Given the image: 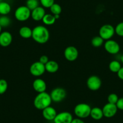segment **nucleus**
<instances>
[{
	"mask_svg": "<svg viewBox=\"0 0 123 123\" xmlns=\"http://www.w3.org/2000/svg\"><path fill=\"white\" fill-rule=\"evenodd\" d=\"M118 99H119L118 96L117 94H115V93H112V94H109L108 97H107V101H108V103L111 104L116 105Z\"/></svg>",
	"mask_w": 123,
	"mask_h": 123,
	"instance_id": "29",
	"label": "nucleus"
},
{
	"mask_svg": "<svg viewBox=\"0 0 123 123\" xmlns=\"http://www.w3.org/2000/svg\"><path fill=\"white\" fill-rule=\"evenodd\" d=\"M39 0H27L25 6L31 11H32L33 10L39 6Z\"/></svg>",
	"mask_w": 123,
	"mask_h": 123,
	"instance_id": "25",
	"label": "nucleus"
},
{
	"mask_svg": "<svg viewBox=\"0 0 123 123\" xmlns=\"http://www.w3.org/2000/svg\"><path fill=\"white\" fill-rule=\"evenodd\" d=\"M104 41L105 40L100 37V36H97L94 37L92 38V41H91V43L92 45L95 48H98L100 47L104 43Z\"/></svg>",
	"mask_w": 123,
	"mask_h": 123,
	"instance_id": "23",
	"label": "nucleus"
},
{
	"mask_svg": "<svg viewBox=\"0 0 123 123\" xmlns=\"http://www.w3.org/2000/svg\"><path fill=\"white\" fill-rule=\"evenodd\" d=\"M33 87L34 90L37 93L46 92L47 90V84L46 82L42 79L37 78L33 82Z\"/></svg>",
	"mask_w": 123,
	"mask_h": 123,
	"instance_id": "15",
	"label": "nucleus"
},
{
	"mask_svg": "<svg viewBox=\"0 0 123 123\" xmlns=\"http://www.w3.org/2000/svg\"><path fill=\"white\" fill-rule=\"evenodd\" d=\"M31 37L37 43L44 44L48 42L49 39V31L45 26H36L33 29Z\"/></svg>",
	"mask_w": 123,
	"mask_h": 123,
	"instance_id": "1",
	"label": "nucleus"
},
{
	"mask_svg": "<svg viewBox=\"0 0 123 123\" xmlns=\"http://www.w3.org/2000/svg\"><path fill=\"white\" fill-rule=\"evenodd\" d=\"M74 119L71 113L69 112H62L57 114L54 121V123H71Z\"/></svg>",
	"mask_w": 123,
	"mask_h": 123,
	"instance_id": "10",
	"label": "nucleus"
},
{
	"mask_svg": "<svg viewBox=\"0 0 123 123\" xmlns=\"http://www.w3.org/2000/svg\"><path fill=\"white\" fill-rule=\"evenodd\" d=\"M91 109L92 108L88 104L79 103L74 107V112L77 118L84 119L89 117Z\"/></svg>",
	"mask_w": 123,
	"mask_h": 123,
	"instance_id": "3",
	"label": "nucleus"
},
{
	"mask_svg": "<svg viewBox=\"0 0 123 123\" xmlns=\"http://www.w3.org/2000/svg\"><path fill=\"white\" fill-rule=\"evenodd\" d=\"M71 123H85L83 121L82 119L77 118H74V119H73V121H72Z\"/></svg>",
	"mask_w": 123,
	"mask_h": 123,
	"instance_id": "34",
	"label": "nucleus"
},
{
	"mask_svg": "<svg viewBox=\"0 0 123 123\" xmlns=\"http://www.w3.org/2000/svg\"><path fill=\"white\" fill-rule=\"evenodd\" d=\"M11 24V19L7 15L0 16V25L3 28L9 27Z\"/></svg>",
	"mask_w": 123,
	"mask_h": 123,
	"instance_id": "24",
	"label": "nucleus"
},
{
	"mask_svg": "<svg viewBox=\"0 0 123 123\" xmlns=\"http://www.w3.org/2000/svg\"><path fill=\"white\" fill-rule=\"evenodd\" d=\"M117 75H118V78L121 80H123V67L121 68V69H119V71L117 73Z\"/></svg>",
	"mask_w": 123,
	"mask_h": 123,
	"instance_id": "33",
	"label": "nucleus"
},
{
	"mask_svg": "<svg viewBox=\"0 0 123 123\" xmlns=\"http://www.w3.org/2000/svg\"><path fill=\"white\" fill-rule=\"evenodd\" d=\"M90 116L94 120H100L104 117L102 109L98 107H95L91 109Z\"/></svg>",
	"mask_w": 123,
	"mask_h": 123,
	"instance_id": "18",
	"label": "nucleus"
},
{
	"mask_svg": "<svg viewBox=\"0 0 123 123\" xmlns=\"http://www.w3.org/2000/svg\"><path fill=\"white\" fill-rule=\"evenodd\" d=\"M46 12L44 8L42 6H38L33 10L31 12V17L35 21H42L45 15Z\"/></svg>",
	"mask_w": 123,
	"mask_h": 123,
	"instance_id": "14",
	"label": "nucleus"
},
{
	"mask_svg": "<svg viewBox=\"0 0 123 123\" xmlns=\"http://www.w3.org/2000/svg\"><path fill=\"white\" fill-rule=\"evenodd\" d=\"M52 103L50 94L43 92L38 93L34 99L33 104L35 107L38 110H43L51 105Z\"/></svg>",
	"mask_w": 123,
	"mask_h": 123,
	"instance_id": "2",
	"label": "nucleus"
},
{
	"mask_svg": "<svg viewBox=\"0 0 123 123\" xmlns=\"http://www.w3.org/2000/svg\"><path fill=\"white\" fill-rule=\"evenodd\" d=\"M33 30L27 26H23L21 27L19 31L20 36L24 39H29L32 37Z\"/></svg>",
	"mask_w": 123,
	"mask_h": 123,
	"instance_id": "19",
	"label": "nucleus"
},
{
	"mask_svg": "<svg viewBox=\"0 0 123 123\" xmlns=\"http://www.w3.org/2000/svg\"><path fill=\"white\" fill-rule=\"evenodd\" d=\"M79 56V51L76 47L74 46H69L67 47L64 51V57L69 62L75 61Z\"/></svg>",
	"mask_w": 123,
	"mask_h": 123,
	"instance_id": "11",
	"label": "nucleus"
},
{
	"mask_svg": "<svg viewBox=\"0 0 123 123\" xmlns=\"http://www.w3.org/2000/svg\"><path fill=\"white\" fill-rule=\"evenodd\" d=\"M115 33V28L111 24H105L99 30V36L105 41L111 39Z\"/></svg>",
	"mask_w": 123,
	"mask_h": 123,
	"instance_id": "5",
	"label": "nucleus"
},
{
	"mask_svg": "<svg viewBox=\"0 0 123 123\" xmlns=\"http://www.w3.org/2000/svg\"><path fill=\"white\" fill-rule=\"evenodd\" d=\"M54 17H55V19H59V18H60V15H54Z\"/></svg>",
	"mask_w": 123,
	"mask_h": 123,
	"instance_id": "35",
	"label": "nucleus"
},
{
	"mask_svg": "<svg viewBox=\"0 0 123 123\" xmlns=\"http://www.w3.org/2000/svg\"><path fill=\"white\" fill-rule=\"evenodd\" d=\"M115 33L118 36L123 37V22H121L117 25L115 28Z\"/></svg>",
	"mask_w": 123,
	"mask_h": 123,
	"instance_id": "28",
	"label": "nucleus"
},
{
	"mask_svg": "<svg viewBox=\"0 0 123 123\" xmlns=\"http://www.w3.org/2000/svg\"><path fill=\"white\" fill-rule=\"evenodd\" d=\"M2 29H3V27H1V26L0 25V33L2 32Z\"/></svg>",
	"mask_w": 123,
	"mask_h": 123,
	"instance_id": "37",
	"label": "nucleus"
},
{
	"mask_svg": "<svg viewBox=\"0 0 123 123\" xmlns=\"http://www.w3.org/2000/svg\"><path fill=\"white\" fill-rule=\"evenodd\" d=\"M116 105H117V107L118 108V109L121 110V111H123V97L119 98L118 99Z\"/></svg>",
	"mask_w": 123,
	"mask_h": 123,
	"instance_id": "31",
	"label": "nucleus"
},
{
	"mask_svg": "<svg viewBox=\"0 0 123 123\" xmlns=\"http://www.w3.org/2000/svg\"><path fill=\"white\" fill-rule=\"evenodd\" d=\"M102 110L104 117L107 118H110L114 117L117 114L118 108L117 107V105H115V104L107 103L103 106Z\"/></svg>",
	"mask_w": 123,
	"mask_h": 123,
	"instance_id": "12",
	"label": "nucleus"
},
{
	"mask_svg": "<svg viewBox=\"0 0 123 123\" xmlns=\"http://www.w3.org/2000/svg\"><path fill=\"white\" fill-rule=\"evenodd\" d=\"M121 67L120 62L117 60H112L109 65V68L110 71L113 73H118Z\"/></svg>",
	"mask_w": 123,
	"mask_h": 123,
	"instance_id": "22",
	"label": "nucleus"
},
{
	"mask_svg": "<svg viewBox=\"0 0 123 123\" xmlns=\"http://www.w3.org/2000/svg\"><path fill=\"white\" fill-rule=\"evenodd\" d=\"M104 47L106 51L111 54H117L120 51V46L117 41L112 39L107 40L105 42Z\"/></svg>",
	"mask_w": 123,
	"mask_h": 123,
	"instance_id": "8",
	"label": "nucleus"
},
{
	"mask_svg": "<svg viewBox=\"0 0 123 123\" xmlns=\"http://www.w3.org/2000/svg\"><path fill=\"white\" fill-rule=\"evenodd\" d=\"M48 61H49L48 57L46 55H41L39 58V62H40L41 63H43V64H44V65H45Z\"/></svg>",
	"mask_w": 123,
	"mask_h": 123,
	"instance_id": "32",
	"label": "nucleus"
},
{
	"mask_svg": "<svg viewBox=\"0 0 123 123\" xmlns=\"http://www.w3.org/2000/svg\"><path fill=\"white\" fill-rule=\"evenodd\" d=\"M42 21L43 23L45 24L46 25H51L55 23L56 19H55V17L53 14L46 13Z\"/></svg>",
	"mask_w": 123,
	"mask_h": 123,
	"instance_id": "21",
	"label": "nucleus"
},
{
	"mask_svg": "<svg viewBox=\"0 0 123 123\" xmlns=\"http://www.w3.org/2000/svg\"><path fill=\"white\" fill-rule=\"evenodd\" d=\"M121 60L122 63H123V55H122L121 57Z\"/></svg>",
	"mask_w": 123,
	"mask_h": 123,
	"instance_id": "36",
	"label": "nucleus"
},
{
	"mask_svg": "<svg viewBox=\"0 0 123 123\" xmlns=\"http://www.w3.org/2000/svg\"><path fill=\"white\" fill-rule=\"evenodd\" d=\"M57 111L52 106H49L42 110V116L45 119L48 121H53L56 117Z\"/></svg>",
	"mask_w": 123,
	"mask_h": 123,
	"instance_id": "16",
	"label": "nucleus"
},
{
	"mask_svg": "<svg viewBox=\"0 0 123 123\" xmlns=\"http://www.w3.org/2000/svg\"><path fill=\"white\" fill-rule=\"evenodd\" d=\"M8 89V83L5 79H0V95L4 94Z\"/></svg>",
	"mask_w": 123,
	"mask_h": 123,
	"instance_id": "27",
	"label": "nucleus"
},
{
	"mask_svg": "<svg viewBox=\"0 0 123 123\" xmlns=\"http://www.w3.org/2000/svg\"><path fill=\"white\" fill-rule=\"evenodd\" d=\"M45 70V65L40 62H35L31 65L30 67V72L31 74L35 77H40L44 74Z\"/></svg>",
	"mask_w": 123,
	"mask_h": 123,
	"instance_id": "7",
	"label": "nucleus"
},
{
	"mask_svg": "<svg viewBox=\"0 0 123 123\" xmlns=\"http://www.w3.org/2000/svg\"><path fill=\"white\" fill-rule=\"evenodd\" d=\"M31 11L26 6L18 7L15 11V18L16 20L21 22L26 21L31 17Z\"/></svg>",
	"mask_w": 123,
	"mask_h": 123,
	"instance_id": "4",
	"label": "nucleus"
},
{
	"mask_svg": "<svg viewBox=\"0 0 123 123\" xmlns=\"http://www.w3.org/2000/svg\"><path fill=\"white\" fill-rule=\"evenodd\" d=\"M49 10H50L51 14H53V15H60L62 9V7L60 6V5H59V4H57V3H54L49 8Z\"/></svg>",
	"mask_w": 123,
	"mask_h": 123,
	"instance_id": "26",
	"label": "nucleus"
},
{
	"mask_svg": "<svg viewBox=\"0 0 123 123\" xmlns=\"http://www.w3.org/2000/svg\"><path fill=\"white\" fill-rule=\"evenodd\" d=\"M45 70L49 73H55L59 70V66L57 62L54 60H49V61L45 65Z\"/></svg>",
	"mask_w": 123,
	"mask_h": 123,
	"instance_id": "17",
	"label": "nucleus"
},
{
	"mask_svg": "<svg viewBox=\"0 0 123 123\" xmlns=\"http://www.w3.org/2000/svg\"><path fill=\"white\" fill-rule=\"evenodd\" d=\"M101 80L97 75H91L87 80V86L91 91H98L101 86Z\"/></svg>",
	"mask_w": 123,
	"mask_h": 123,
	"instance_id": "9",
	"label": "nucleus"
},
{
	"mask_svg": "<svg viewBox=\"0 0 123 123\" xmlns=\"http://www.w3.org/2000/svg\"><path fill=\"white\" fill-rule=\"evenodd\" d=\"M13 37L12 34L7 31H4L0 33V46L7 47L12 43Z\"/></svg>",
	"mask_w": 123,
	"mask_h": 123,
	"instance_id": "13",
	"label": "nucleus"
},
{
	"mask_svg": "<svg viewBox=\"0 0 123 123\" xmlns=\"http://www.w3.org/2000/svg\"><path fill=\"white\" fill-rule=\"evenodd\" d=\"M67 91L62 87H55L53 89L50 93L52 101L60 103L67 97Z\"/></svg>",
	"mask_w": 123,
	"mask_h": 123,
	"instance_id": "6",
	"label": "nucleus"
},
{
	"mask_svg": "<svg viewBox=\"0 0 123 123\" xmlns=\"http://www.w3.org/2000/svg\"><path fill=\"white\" fill-rule=\"evenodd\" d=\"M40 4L43 8H49L51 7L53 4H54V0H39Z\"/></svg>",
	"mask_w": 123,
	"mask_h": 123,
	"instance_id": "30",
	"label": "nucleus"
},
{
	"mask_svg": "<svg viewBox=\"0 0 123 123\" xmlns=\"http://www.w3.org/2000/svg\"><path fill=\"white\" fill-rule=\"evenodd\" d=\"M2 1H3V0H0V3H1V2H2Z\"/></svg>",
	"mask_w": 123,
	"mask_h": 123,
	"instance_id": "38",
	"label": "nucleus"
},
{
	"mask_svg": "<svg viewBox=\"0 0 123 123\" xmlns=\"http://www.w3.org/2000/svg\"><path fill=\"white\" fill-rule=\"evenodd\" d=\"M12 7L9 3L6 1H2L0 3V15H8L10 13Z\"/></svg>",
	"mask_w": 123,
	"mask_h": 123,
	"instance_id": "20",
	"label": "nucleus"
}]
</instances>
